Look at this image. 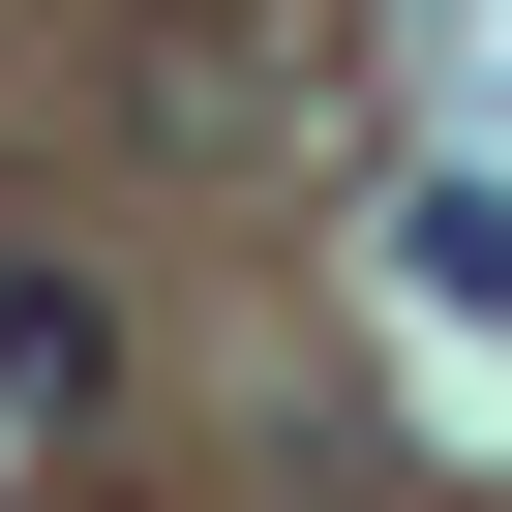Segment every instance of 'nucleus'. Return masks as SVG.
Listing matches in <instances>:
<instances>
[{
  "mask_svg": "<svg viewBox=\"0 0 512 512\" xmlns=\"http://www.w3.org/2000/svg\"><path fill=\"white\" fill-rule=\"evenodd\" d=\"M332 91H362V0H181V31L121 61L151 151H332Z\"/></svg>",
  "mask_w": 512,
  "mask_h": 512,
  "instance_id": "f257e3e1",
  "label": "nucleus"
},
{
  "mask_svg": "<svg viewBox=\"0 0 512 512\" xmlns=\"http://www.w3.org/2000/svg\"><path fill=\"white\" fill-rule=\"evenodd\" d=\"M392 272H422L452 332H512V181H392Z\"/></svg>",
  "mask_w": 512,
  "mask_h": 512,
  "instance_id": "f03ea898",
  "label": "nucleus"
}]
</instances>
